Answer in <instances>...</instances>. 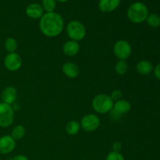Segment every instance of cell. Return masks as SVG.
<instances>
[{"instance_id": "cell-1", "label": "cell", "mask_w": 160, "mask_h": 160, "mask_svg": "<svg viewBox=\"0 0 160 160\" xmlns=\"http://www.w3.org/2000/svg\"><path fill=\"white\" fill-rule=\"evenodd\" d=\"M63 28L64 20L58 12H46L39 20V29L45 37H57L62 32Z\"/></svg>"}, {"instance_id": "cell-2", "label": "cell", "mask_w": 160, "mask_h": 160, "mask_svg": "<svg viewBox=\"0 0 160 160\" xmlns=\"http://www.w3.org/2000/svg\"><path fill=\"white\" fill-rule=\"evenodd\" d=\"M128 20L134 23H141L145 21L148 16V9L146 5L141 2L132 3L127 11Z\"/></svg>"}, {"instance_id": "cell-3", "label": "cell", "mask_w": 160, "mask_h": 160, "mask_svg": "<svg viewBox=\"0 0 160 160\" xmlns=\"http://www.w3.org/2000/svg\"><path fill=\"white\" fill-rule=\"evenodd\" d=\"M114 102L110 95L106 94H98L95 95L92 102L93 110L98 114L109 113L113 108Z\"/></svg>"}, {"instance_id": "cell-4", "label": "cell", "mask_w": 160, "mask_h": 160, "mask_svg": "<svg viewBox=\"0 0 160 160\" xmlns=\"http://www.w3.org/2000/svg\"><path fill=\"white\" fill-rule=\"evenodd\" d=\"M67 34L70 38V40L79 42L86 37L87 31L85 26L81 22L71 20L67 26Z\"/></svg>"}, {"instance_id": "cell-5", "label": "cell", "mask_w": 160, "mask_h": 160, "mask_svg": "<svg viewBox=\"0 0 160 160\" xmlns=\"http://www.w3.org/2000/svg\"><path fill=\"white\" fill-rule=\"evenodd\" d=\"M132 53V47L129 42L120 39L115 42L113 45V54L119 60H127Z\"/></svg>"}, {"instance_id": "cell-6", "label": "cell", "mask_w": 160, "mask_h": 160, "mask_svg": "<svg viewBox=\"0 0 160 160\" xmlns=\"http://www.w3.org/2000/svg\"><path fill=\"white\" fill-rule=\"evenodd\" d=\"M15 119V112L10 105L0 102V128H9Z\"/></svg>"}, {"instance_id": "cell-7", "label": "cell", "mask_w": 160, "mask_h": 160, "mask_svg": "<svg viewBox=\"0 0 160 160\" xmlns=\"http://www.w3.org/2000/svg\"><path fill=\"white\" fill-rule=\"evenodd\" d=\"M80 124H81V129H83L86 132H94L97 131L100 127L101 120L96 114L88 113L84 115L81 118Z\"/></svg>"}, {"instance_id": "cell-8", "label": "cell", "mask_w": 160, "mask_h": 160, "mask_svg": "<svg viewBox=\"0 0 160 160\" xmlns=\"http://www.w3.org/2000/svg\"><path fill=\"white\" fill-rule=\"evenodd\" d=\"M23 60L18 53H8L4 59V66L9 71L16 72L20 70L22 67Z\"/></svg>"}, {"instance_id": "cell-9", "label": "cell", "mask_w": 160, "mask_h": 160, "mask_svg": "<svg viewBox=\"0 0 160 160\" xmlns=\"http://www.w3.org/2000/svg\"><path fill=\"white\" fill-rule=\"evenodd\" d=\"M131 109V102L128 100L121 98L118 101L114 102L113 108H112V111L110 112H112V115L114 118H117V117L119 118L123 114H126L128 112H130Z\"/></svg>"}, {"instance_id": "cell-10", "label": "cell", "mask_w": 160, "mask_h": 160, "mask_svg": "<svg viewBox=\"0 0 160 160\" xmlns=\"http://www.w3.org/2000/svg\"><path fill=\"white\" fill-rule=\"evenodd\" d=\"M17 142L11 135H3L0 137V154L7 155L14 151Z\"/></svg>"}, {"instance_id": "cell-11", "label": "cell", "mask_w": 160, "mask_h": 160, "mask_svg": "<svg viewBox=\"0 0 160 160\" xmlns=\"http://www.w3.org/2000/svg\"><path fill=\"white\" fill-rule=\"evenodd\" d=\"M17 90L13 86H7L3 89L2 92V102L6 103L8 105H12L17 100Z\"/></svg>"}, {"instance_id": "cell-12", "label": "cell", "mask_w": 160, "mask_h": 160, "mask_svg": "<svg viewBox=\"0 0 160 160\" xmlns=\"http://www.w3.org/2000/svg\"><path fill=\"white\" fill-rule=\"evenodd\" d=\"M80 49H81L80 44L76 41L69 40L62 45V52L69 57L77 56L80 52Z\"/></svg>"}, {"instance_id": "cell-13", "label": "cell", "mask_w": 160, "mask_h": 160, "mask_svg": "<svg viewBox=\"0 0 160 160\" xmlns=\"http://www.w3.org/2000/svg\"><path fill=\"white\" fill-rule=\"evenodd\" d=\"M62 71L63 74L68 78H76L80 74V68L78 64L73 62H67L63 63L62 67Z\"/></svg>"}, {"instance_id": "cell-14", "label": "cell", "mask_w": 160, "mask_h": 160, "mask_svg": "<svg viewBox=\"0 0 160 160\" xmlns=\"http://www.w3.org/2000/svg\"><path fill=\"white\" fill-rule=\"evenodd\" d=\"M26 14L29 18L37 20L44 15V9L38 3H31L26 8Z\"/></svg>"}, {"instance_id": "cell-15", "label": "cell", "mask_w": 160, "mask_h": 160, "mask_svg": "<svg viewBox=\"0 0 160 160\" xmlns=\"http://www.w3.org/2000/svg\"><path fill=\"white\" fill-rule=\"evenodd\" d=\"M120 0H99L98 9L105 13H109L116 10L120 6Z\"/></svg>"}, {"instance_id": "cell-16", "label": "cell", "mask_w": 160, "mask_h": 160, "mask_svg": "<svg viewBox=\"0 0 160 160\" xmlns=\"http://www.w3.org/2000/svg\"><path fill=\"white\" fill-rule=\"evenodd\" d=\"M154 67L151 62L148 60H140L136 64V70L138 73L142 76H147L150 74Z\"/></svg>"}, {"instance_id": "cell-17", "label": "cell", "mask_w": 160, "mask_h": 160, "mask_svg": "<svg viewBox=\"0 0 160 160\" xmlns=\"http://www.w3.org/2000/svg\"><path fill=\"white\" fill-rule=\"evenodd\" d=\"M81 124L77 120H70L66 124L65 131L69 135L74 136L78 134L81 131Z\"/></svg>"}, {"instance_id": "cell-18", "label": "cell", "mask_w": 160, "mask_h": 160, "mask_svg": "<svg viewBox=\"0 0 160 160\" xmlns=\"http://www.w3.org/2000/svg\"><path fill=\"white\" fill-rule=\"evenodd\" d=\"M26 134V128L24 126L21 124H18L14 127L11 132V137L14 140H20L23 138Z\"/></svg>"}, {"instance_id": "cell-19", "label": "cell", "mask_w": 160, "mask_h": 160, "mask_svg": "<svg viewBox=\"0 0 160 160\" xmlns=\"http://www.w3.org/2000/svg\"><path fill=\"white\" fill-rule=\"evenodd\" d=\"M4 47L8 53L16 52L17 47H18V42H17V39L14 38L13 37H9L5 41Z\"/></svg>"}, {"instance_id": "cell-20", "label": "cell", "mask_w": 160, "mask_h": 160, "mask_svg": "<svg viewBox=\"0 0 160 160\" xmlns=\"http://www.w3.org/2000/svg\"><path fill=\"white\" fill-rule=\"evenodd\" d=\"M128 68H129V66L126 60H118V62L116 63L114 70L117 75L123 76L128 71Z\"/></svg>"}, {"instance_id": "cell-21", "label": "cell", "mask_w": 160, "mask_h": 160, "mask_svg": "<svg viewBox=\"0 0 160 160\" xmlns=\"http://www.w3.org/2000/svg\"><path fill=\"white\" fill-rule=\"evenodd\" d=\"M145 21L151 28H158L160 26V17L156 13L148 14Z\"/></svg>"}, {"instance_id": "cell-22", "label": "cell", "mask_w": 160, "mask_h": 160, "mask_svg": "<svg viewBox=\"0 0 160 160\" xmlns=\"http://www.w3.org/2000/svg\"><path fill=\"white\" fill-rule=\"evenodd\" d=\"M42 6L46 12H55L56 7V0H42Z\"/></svg>"}, {"instance_id": "cell-23", "label": "cell", "mask_w": 160, "mask_h": 160, "mask_svg": "<svg viewBox=\"0 0 160 160\" xmlns=\"http://www.w3.org/2000/svg\"><path fill=\"white\" fill-rule=\"evenodd\" d=\"M106 160H125V158L120 152L111 151L106 156Z\"/></svg>"}, {"instance_id": "cell-24", "label": "cell", "mask_w": 160, "mask_h": 160, "mask_svg": "<svg viewBox=\"0 0 160 160\" xmlns=\"http://www.w3.org/2000/svg\"><path fill=\"white\" fill-rule=\"evenodd\" d=\"M110 95L111 98L113 100V102H117L118 101V100L123 98V92H122V91L120 90V89H116V90H114L113 92L111 93V95Z\"/></svg>"}, {"instance_id": "cell-25", "label": "cell", "mask_w": 160, "mask_h": 160, "mask_svg": "<svg viewBox=\"0 0 160 160\" xmlns=\"http://www.w3.org/2000/svg\"><path fill=\"white\" fill-rule=\"evenodd\" d=\"M112 151L114 152H120V150L122 148V145L120 142H115L112 145Z\"/></svg>"}, {"instance_id": "cell-26", "label": "cell", "mask_w": 160, "mask_h": 160, "mask_svg": "<svg viewBox=\"0 0 160 160\" xmlns=\"http://www.w3.org/2000/svg\"><path fill=\"white\" fill-rule=\"evenodd\" d=\"M153 70H154V74L156 76V78L160 81V62L155 67Z\"/></svg>"}, {"instance_id": "cell-27", "label": "cell", "mask_w": 160, "mask_h": 160, "mask_svg": "<svg viewBox=\"0 0 160 160\" xmlns=\"http://www.w3.org/2000/svg\"><path fill=\"white\" fill-rule=\"evenodd\" d=\"M12 160H30V159L29 158H28L27 156H25V155L20 154L14 156V157L12 159Z\"/></svg>"}, {"instance_id": "cell-28", "label": "cell", "mask_w": 160, "mask_h": 160, "mask_svg": "<svg viewBox=\"0 0 160 160\" xmlns=\"http://www.w3.org/2000/svg\"><path fill=\"white\" fill-rule=\"evenodd\" d=\"M56 1L59 2H66L69 1V0H56Z\"/></svg>"}]
</instances>
